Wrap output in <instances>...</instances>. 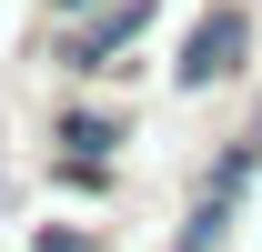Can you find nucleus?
<instances>
[{
  "mask_svg": "<svg viewBox=\"0 0 262 252\" xmlns=\"http://www.w3.org/2000/svg\"><path fill=\"white\" fill-rule=\"evenodd\" d=\"M141 40H151V0H101V10H81V20L51 40V61H61L71 81H101V71H121Z\"/></svg>",
  "mask_w": 262,
  "mask_h": 252,
  "instance_id": "f03ea898",
  "label": "nucleus"
},
{
  "mask_svg": "<svg viewBox=\"0 0 262 252\" xmlns=\"http://www.w3.org/2000/svg\"><path fill=\"white\" fill-rule=\"evenodd\" d=\"M40 10H61V20H81V10H101V0H40Z\"/></svg>",
  "mask_w": 262,
  "mask_h": 252,
  "instance_id": "0eeeda50",
  "label": "nucleus"
},
{
  "mask_svg": "<svg viewBox=\"0 0 262 252\" xmlns=\"http://www.w3.org/2000/svg\"><path fill=\"white\" fill-rule=\"evenodd\" d=\"M51 172H61V192H111V161H91V152H61Z\"/></svg>",
  "mask_w": 262,
  "mask_h": 252,
  "instance_id": "39448f33",
  "label": "nucleus"
},
{
  "mask_svg": "<svg viewBox=\"0 0 262 252\" xmlns=\"http://www.w3.org/2000/svg\"><path fill=\"white\" fill-rule=\"evenodd\" d=\"M252 40H262V10H252V0H202L192 31L171 40V91L202 101V91H222V81H242V71H252Z\"/></svg>",
  "mask_w": 262,
  "mask_h": 252,
  "instance_id": "f257e3e1",
  "label": "nucleus"
},
{
  "mask_svg": "<svg viewBox=\"0 0 262 252\" xmlns=\"http://www.w3.org/2000/svg\"><path fill=\"white\" fill-rule=\"evenodd\" d=\"M31 252H101V232H81V222H40Z\"/></svg>",
  "mask_w": 262,
  "mask_h": 252,
  "instance_id": "423d86ee",
  "label": "nucleus"
},
{
  "mask_svg": "<svg viewBox=\"0 0 262 252\" xmlns=\"http://www.w3.org/2000/svg\"><path fill=\"white\" fill-rule=\"evenodd\" d=\"M51 141H61V152H91V161H111V152L131 141V121H121V111H91V101H71L61 121H51Z\"/></svg>",
  "mask_w": 262,
  "mask_h": 252,
  "instance_id": "20e7f679",
  "label": "nucleus"
},
{
  "mask_svg": "<svg viewBox=\"0 0 262 252\" xmlns=\"http://www.w3.org/2000/svg\"><path fill=\"white\" fill-rule=\"evenodd\" d=\"M252 182H262V111L232 131L212 161H202V182H192V192H212V202H252Z\"/></svg>",
  "mask_w": 262,
  "mask_h": 252,
  "instance_id": "7ed1b4c3",
  "label": "nucleus"
}]
</instances>
